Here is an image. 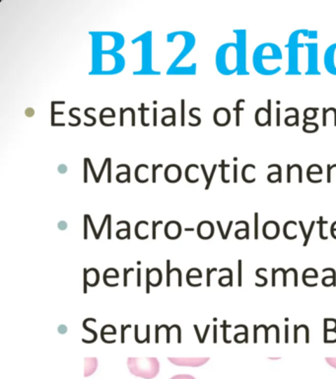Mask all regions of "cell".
<instances>
[{
  "mask_svg": "<svg viewBox=\"0 0 336 379\" xmlns=\"http://www.w3.org/2000/svg\"><path fill=\"white\" fill-rule=\"evenodd\" d=\"M283 55L281 50L278 47L276 43H265L258 46L255 50L253 55V69L258 74L262 76H267L265 71V62L267 60H282Z\"/></svg>",
  "mask_w": 336,
  "mask_h": 379,
  "instance_id": "obj_1",
  "label": "cell"
},
{
  "mask_svg": "<svg viewBox=\"0 0 336 379\" xmlns=\"http://www.w3.org/2000/svg\"><path fill=\"white\" fill-rule=\"evenodd\" d=\"M127 366L134 375L144 379L156 378L160 371V364L156 358H130Z\"/></svg>",
  "mask_w": 336,
  "mask_h": 379,
  "instance_id": "obj_2",
  "label": "cell"
},
{
  "mask_svg": "<svg viewBox=\"0 0 336 379\" xmlns=\"http://www.w3.org/2000/svg\"><path fill=\"white\" fill-rule=\"evenodd\" d=\"M306 30H297L290 36L286 48L289 50V69L286 72L287 76H300L299 71V49L306 47L304 43H299V35Z\"/></svg>",
  "mask_w": 336,
  "mask_h": 379,
  "instance_id": "obj_3",
  "label": "cell"
},
{
  "mask_svg": "<svg viewBox=\"0 0 336 379\" xmlns=\"http://www.w3.org/2000/svg\"><path fill=\"white\" fill-rule=\"evenodd\" d=\"M237 35V55H238L239 76H250L246 69V31L235 30Z\"/></svg>",
  "mask_w": 336,
  "mask_h": 379,
  "instance_id": "obj_4",
  "label": "cell"
},
{
  "mask_svg": "<svg viewBox=\"0 0 336 379\" xmlns=\"http://www.w3.org/2000/svg\"><path fill=\"white\" fill-rule=\"evenodd\" d=\"M304 46L308 49V71L306 76H321L318 71V43H306Z\"/></svg>",
  "mask_w": 336,
  "mask_h": 379,
  "instance_id": "obj_5",
  "label": "cell"
},
{
  "mask_svg": "<svg viewBox=\"0 0 336 379\" xmlns=\"http://www.w3.org/2000/svg\"><path fill=\"white\" fill-rule=\"evenodd\" d=\"M268 107L267 108H258L256 110L255 119V123L260 127H265V125H270L272 127V100L268 99L267 100Z\"/></svg>",
  "mask_w": 336,
  "mask_h": 379,
  "instance_id": "obj_6",
  "label": "cell"
},
{
  "mask_svg": "<svg viewBox=\"0 0 336 379\" xmlns=\"http://www.w3.org/2000/svg\"><path fill=\"white\" fill-rule=\"evenodd\" d=\"M323 62H325L326 71L332 76H336V43H332L326 49Z\"/></svg>",
  "mask_w": 336,
  "mask_h": 379,
  "instance_id": "obj_7",
  "label": "cell"
},
{
  "mask_svg": "<svg viewBox=\"0 0 336 379\" xmlns=\"http://www.w3.org/2000/svg\"><path fill=\"white\" fill-rule=\"evenodd\" d=\"M169 361L176 366H202L209 361V358H169Z\"/></svg>",
  "mask_w": 336,
  "mask_h": 379,
  "instance_id": "obj_8",
  "label": "cell"
},
{
  "mask_svg": "<svg viewBox=\"0 0 336 379\" xmlns=\"http://www.w3.org/2000/svg\"><path fill=\"white\" fill-rule=\"evenodd\" d=\"M215 124L225 127L231 122V113L227 108H219L214 113Z\"/></svg>",
  "mask_w": 336,
  "mask_h": 379,
  "instance_id": "obj_9",
  "label": "cell"
},
{
  "mask_svg": "<svg viewBox=\"0 0 336 379\" xmlns=\"http://www.w3.org/2000/svg\"><path fill=\"white\" fill-rule=\"evenodd\" d=\"M162 282V274L160 270L154 268L151 271L147 270V294H149V286H160Z\"/></svg>",
  "mask_w": 336,
  "mask_h": 379,
  "instance_id": "obj_10",
  "label": "cell"
},
{
  "mask_svg": "<svg viewBox=\"0 0 336 379\" xmlns=\"http://www.w3.org/2000/svg\"><path fill=\"white\" fill-rule=\"evenodd\" d=\"M198 235L202 239H209L214 233V224L209 221H203L198 226Z\"/></svg>",
  "mask_w": 336,
  "mask_h": 379,
  "instance_id": "obj_11",
  "label": "cell"
},
{
  "mask_svg": "<svg viewBox=\"0 0 336 379\" xmlns=\"http://www.w3.org/2000/svg\"><path fill=\"white\" fill-rule=\"evenodd\" d=\"M84 276H85V280H84V282H85V284H84V291H85V294H87V284L91 287H95L97 286V284H98L99 273L96 269L92 268V269L88 270V271H87V270H84Z\"/></svg>",
  "mask_w": 336,
  "mask_h": 379,
  "instance_id": "obj_12",
  "label": "cell"
},
{
  "mask_svg": "<svg viewBox=\"0 0 336 379\" xmlns=\"http://www.w3.org/2000/svg\"><path fill=\"white\" fill-rule=\"evenodd\" d=\"M172 221L167 224L165 234L167 237L170 239H176L181 234V226L178 222H174V228H172Z\"/></svg>",
  "mask_w": 336,
  "mask_h": 379,
  "instance_id": "obj_13",
  "label": "cell"
},
{
  "mask_svg": "<svg viewBox=\"0 0 336 379\" xmlns=\"http://www.w3.org/2000/svg\"><path fill=\"white\" fill-rule=\"evenodd\" d=\"M84 361H85V373H84V376L87 378V376H90L95 373L97 366H98V361H97L96 358H86Z\"/></svg>",
  "mask_w": 336,
  "mask_h": 379,
  "instance_id": "obj_14",
  "label": "cell"
},
{
  "mask_svg": "<svg viewBox=\"0 0 336 379\" xmlns=\"http://www.w3.org/2000/svg\"><path fill=\"white\" fill-rule=\"evenodd\" d=\"M304 127L303 130L306 132H312V130H313L314 132H316V130H318V125L316 124V123H308V122H304Z\"/></svg>",
  "mask_w": 336,
  "mask_h": 379,
  "instance_id": "obj_15",
  "label": "cell"
},
{
  "mask_svg": "<svg viewBox=\"0 0 336 379\" xmlns=\"http://www.w3.org/2000/svg\"><path fill=\"white\" fill-rule=\"evenodd\" d=\"M241 102H246L245 99H240V100H238V102H237V107H236V111H237L236 125H237V127H239V125H240V124H241V122H240V112H241V111L244 110V108H241V109L240 108V104Z\"/></svg>",
  "mask_w": 336,
  "mask_h": 379,
  "instance_id": "obj_16",
  "label": "cell"
},
{
  "mask_svg": "<svg viewBox=\"0 0 336 379\" xmlns=\"http://www.w3.org/2000/svg\"><path fill=\"white\" fill-rule=\"evenodd\" d=\"M171 379H195L192 375L188 374H178V375L173 376Z\"/></svg>",
  "mask_w": 336,
  "mask_h": 379,
  "instance_id": "obj_17",
  "label": "cell"
},
{
  "mask_svg": "<svg viewBox=\"0 0 336 379\" xmlns=\"http://www.w3.org/2000/svg\"><path fill=\"white\" fill-rule=\"evenodd\" d=\"M323 216H321L320 221H318V223H320V226H321L320 236L321 239H326L328 237H325V236H323V223H326V221H323Z\"/></svg>",
  "mask_w": 336,
  "mask_h": 379,
  "instance_id": "obj_18",
  "label": "cell"
},
{
  "mask_svg": "<svg viewBox=\"0 0 336 379\" xmlns=\"http://www.w3.org/2000/svg\"><path fill=\"white\" fill-rule=\"evenodd\" d=\"M326 363L332 366V368H336V358H326Z\"/></svg>",
  "mask_w": 336,
  "mask_h": 379,
  "instance_id": "obj_19",
  "label": "cell"
},
{
  "mask_svg": "<svg viewBox=\"0 0 336 379\" xmlns=\"http://www.w3.org/2000/svg\"><path fill=\"white\" fill-rule=\"evenodd\" d=\"M216 167H217V165L216 164H215L214 169H212L211 175H210L209 183V184H207L206 188H205V189L206 190H209V186L210 184H211V179H212V177H214V173H215V170H216Z\"/></svg>",
  "mask_w": 336,
  "mask_h": 379,
  "instance_id": "obj_20",
  "label": "cell"
},
{
  "mask_svg": "<svg viewBox=\"0 0 336 379\" xmlns=\"http://www.w3.org/2000/svg\"><path fill=\"white\" fill-rule=\"evenodd\" d=\"M225 167H227V165H225V161H222V180L224 183H229V181L225 180Z\"/></svg>",
  "mask_w": 336,
  "mask_h": 379,
  "instance_id": "obj_21",
  "label": "cell"
},
{
  "mask_svg": "<svg viewBox=\"0 0 336 379\" xmlns=\"http://www.w3.org/2000/svg\"><path fill=\"white\" fill-rule=\"evenodd\" d=\"M309 39H316L318 38V31H309Z\"/></svg>",
  "mask_w": 336,
  "mask_h": 379,
  "instance_id": "obj_22",
  "label": "cell"
},
{
  "mask_svg": "<svg viewBox=\"0 0 336 379\" xmlns=\"http://www.w3.org/2000/svg\"><path fill=\"white\" fill-rule=\"evenodd\" d=\"M255 239H258V214H256L255 212Z\"/></svg>",
  "mask_w": 336,
  "mask_h": 379,
  "instance_id": "obj_23",
  "label": "cell"
},
{
  "mask_svg": "<svg viewBox=\"0 0 336 379\" xmlns=\"http://www.w3.org/2000/svg\"><path fill=\"white\" fill-rule=\"evenodd\" d=\"M237 170H238V165H234V182L237 183Z\"/></svg>",
  "mask_w": 336,
  "mask_h": 379,
  "instance_id": "obj_24",
  "label": "cell"
},
{
  "mask_svg": "<svg viewBox=\"0 0 336 379\" xmlns=\"http://www.w3.org/2000/svg\"><path fill=\"white\" fill-rule=\"evenodd\" d=\"M183 103H185V101L183 100L182 101V125L185 124V122H183V120H185L183 119V108H185V104Z\"/></svg>",
  "mask_w": 336,
  "mask_h": 379,
  "instance_id": "obj_25",
  "label": "cell"
},
{
  "mask_svg": "<svg viewBox=\"0 0 336 379\" xmlns=\"http://www.w3.org/2000/svg\"><path fill=\"white\" fill-rule=\"evenodd\" d=\"M156 115H157V110L156 109H154V125H157V120H156Z\"/></svg>",
  "mask_w": 336,
  "mask_h": 379,
  "instance_id": "obj_26",
  "label": "cell"
},
{
  "mask_svg": "<svg viewBox=\"0 0 336 379\" xmlns=\"http://www.w3.org/2000/svg\"><path fill=\"white\" fill-rule=\"evenodd\" d=\"M300 329V327L295 328V331ZM295 342H297V332H295Z\"/></svg>",
  "mask_w": 336,
  "mask_h": 379,
  "instance_id": "obj_27",
  "label": "cell"
}]
</instances>
